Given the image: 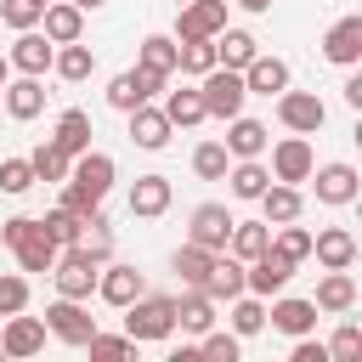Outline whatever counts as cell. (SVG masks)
<instances>
[{
    "label": "cell",
    "mask_w": 362,
    "mask_h": 362,
    "mask_svg": "<svg viewBox=\"0 0 362 362\" xmlns=\"http://www.w3.org/2000/svg\"><path fill=\"white\" fill-rule=\"evenodd\" d=\"M0 351L17 356V362H23V356H40V351H45V322L11 311V317H6V334H0Z\"/></svg>",
    "instance_id": "obj_12"
},
{
    "label": "cell",
    "mask_w": 362,
    "mask_h": 362,
    "mask_svg": "<svg viewBox=\"0 0 362 362\" xmlns=\"http://www.w3.org/2000/svg\"><path fill=\"white\" fill-rule=\"evenodd\" d=\"M221 249H198V243H181L175 249V272H181V283L187 288H204V277H209V260H215Z\"/></svg>",
    "instance_id": "obj_37"
},
{
    "label": "cell",
    "mask_w": 362,
    "mask_h": 362,
    "mask_svg": "<svg viewBox=\"0 0 362 362\" xmlns=\"http://www.w3.org/2000/svg\"><path fill=\"white\" fill-rule=\"evenodd\" d=\"M0 96H6V85H0Z\"/></svg>",
    "instance_id": "obj_57"
},
{
    "label": "cell",
    "mask_w": 362,
    "mask_h": 362,
    "mask_svg": "<svg viewBox=\"0 0 362 362\" xmlns=\"http://www.w3.org/2000/svg\"><path fill=\"white\" fill-rule=\"evenodd\" d=\"M272 243H277V249H283L288 260H305V255H311V232H305V226H294V221H283Z\"/></svg>",
    "instance_id": "obj_44"
},
{
    "label": "cell",
    "mask_w": 362,
    "mask_h": 362,
    "mask_svg": "<svg viewBox=\"0 0 362 362\" xmlns=\"http://www.w3.org/2000/svg\"><path fill=\"white\" fill-rule=\"evenodd\" d=\"M164 209H170V175H136V187H130V215L153 221V215H164Z\"/></svg>",
    "instance_id": "obj_22"
},
{
    "label": "cell",
    "mask_w": 362,
    "mask_h": 362,
    "mask_svg": "<svg viewBox=\"0 0 362 362\" xmlns=\"http://www.w3.org/2000/svg\"><path fill=\"white\" fill-rule=\"evenodd\" d=\"M322 57H328V62H339V68L362 62V17H339V23L322 34Z\"/></svg>",
    "instance_id": "obj_13"
},
{
    "label": "cell",
    "mask_w": 362,
    "mask_h": 362,
    "mask_svg": "<svg viewBox=\"0 0 362 362\" xmlns=\"http://www.w3.org/2000/svg\"><path fill=\"white\" fill-rule=\"evenodd\" d=\"M175 322H181L187 334H204V328H215V300H209L204 288H187V294L175 300Z\"/></svg>",
    "instance_id": "obj_30"
},
{
    "label": "cell",
    "mask_w": 362,
    "mask_h": 362,
    "mask_svg": "<svg viewBox=\"0 0 362 362\" xmlns=\"http://www.w3.org/2000/svg\"><path fill=\"white\" fill-rule=\"evenodd\" d=\"M175 11V40H215L226 28V0H187Z\"/></svg>",
    "instance_id": "obj_9"
},
{
    "label": "cell",
    "mask_w": 362,
    "mask_h": 362,
    "mask_svg": "<svg viewBox=\"0 0 362 362\" xmlns=\"http://www.w3.org/2000/svg\"><path fill=\"white\" fill-rule=\"evenodd\" d=\"M51 68H57L68 85H79V79H90V68H96V51H90V45H79V40H68V45H57Z\"/></svg>",
    "instance_id": "obj_31"
},
{
    "label": "cell",
    "mask_w": 362,
    "mask_h": 362,
    "mask_svg": "<svg viewBox=\"0 0 362 362\" xmlns=\"http://www.w3.org/2000/svg\"><path fill=\"white\" fill-rule=\"evenodd\" d=\"M255 51H260V45H255L249 28H221V34H215V62H221V68H238V74H243V68L255 62Z\"/></svg>",
    "instance_id": "obj_26"
},
{
    "label": "cell",
    "mask_w": 362,
    "mask_h": 362,
    "mask_svg": "<svg viewBox=\"0 0 362 362\" xmlns=\"http://www.w3.org/2000/svg\"><path fill=\"white\" fill-rule=\"evenodd\" d=\"M226 6H243V11H272V0H226Z\"/></svg>",
    "instance_id": "obj_53"
},
{
    "label": "cell",
    "mask_w": 362,
    "mask_h": 362,
    "mask_svg": "<svg viewBox=\"0 0 362 362\" xmlns=\"http://www.w3.org/2000/svg\"><path fill=\"white\" fill-rule=\"evenodd\" d=\"M272 328L277 334H288V339H300V334H311L317 328V305L311 300H272Z\"/></svg>",
    "instance_id": "obj_25"
},
{
    "label": "cell",
    "mask_w": 362,
    "mask_h": 362,
    "mask_svg": "<svg viewBox=\"0 0 362 362\" xmlns=\"http://www.w3.org/2000/svg\"><path fill=\"white\" fill-rule=\"evenodd\" d=\"M96 294H102L107 305H119V311H124L136 294H147V283H141V272H136V266H102V272H96Z\"/></svg>",
    "instance_id": "obj_15"
},
{
    "label": "cell",
    "mask_w": 362,
    "mask_h": 362,
    "mask_svg": "<svg viewBox=\"0 0 362 362\" xmlns=\"http://www.w3.org/2000/svg\"><path fill=\"white\" fill-rule=\"evenodd\" d=\"M198 356H215V362H238V334H209V328H204V345H198Z\"/></svg>",
    "instance_id": "obj_48"
},
{
    "label": "cell",
    "mask_w": 362,
    "mask_h": 362,
    "mask_svg": "<svg viewBox=\"0 0 362 362\" xmlns=\"http://www.w3.org/2000/svg\"><path fill=\"white\" fill-rule=\"evenodd\" d=\"M226 124H232V130H226V153H232V158H260V153H266V141H272V136H266V124H260V119L232 113Z\"/></svg>",
    "instance_id": "obj_21"
},
{
    "label": "cell",
    "mask_w": 362,
    "mask_h": 362,
    "mask_svg": "<svg viewBox=\"0 0 362 362\" xmlns=\"http://www.w3.org/2000/svg\"><path fill=\"white\" fill-rule=\"evenodd\" d=\"M164 119L181 130V124H198V119H209V113H204V96H198V90H170V102H164Z\"/></svg>",
    "instance_id": "obj_41"
},
{
    "label": "cell",
    "mask_w": 362,
    "mask_h": 362,
    "mask_svg": "<svg viewBox=\"0 0 362 362\" xmlns=\"http://www.w3.org/2000/svg\"><path fill=\"white\" fill-rule=\"evenodd\" d=\"M40 0H0V23L6 28H40Z\"/></svg>",
    "instance_id": "obj_43"
},
{
    "label": "cell",
    "mask_w": 362,
    "mask_h": 362,
    "mask_svg": "<svg viewBox=\"0 0 362 362\" xmlns=\"http://www.w3.org/2000/svg\"><path fill=\"white\" fill-rule=\"evenodd\" d=\"M226 238H232L226 204H198V209H192V226H187V243H198V249H226Z\"/></svg>",
    "instance_id": "obj_11"
},
{
    "label": "cell",
    "mask_w": 362,
    "mask_h": 362,
    "mask_svg": "<svg viewBox=\"0 0 362 362\" xmlns=\"http://www.w3.org/2000/svg\"><path fill=\"white\" fill-rule=\"evenodd\" d=\"M255 204L266 209V221H272V226H283V221H300V187H288V181H272V187H266Z\"/></svg>",
    "instance_id": "obj_29"
},
{
    "label": "cell",
    "mask_w": 362,
    "mask_h": 362,
    "mask_svg": "<svg viewBox=\"0 0 362 362\" xmlns=\"http://www.w3.org/2000/svg\"><path fill=\"white\" fill-rule=\"evenodd\" d=\"M356 351H362V328H356V322H345V328L334 334V345H328V356H339V362H351Z\"/></svg>",
    "instance_id": "obj_49"
},
{
    "label": "cell",
    "mask_w": 362,
    "mask_h": 362,
    "mask_svg": "<svg viewBox=\"0 0 362 362\" xmlns=\"http://www.w3.org/2000/svg\"><path fill=\"white\" fill-rule=\"evenodd\" d=\"M317 198L322 204H351L356 198V170L351 164H322L317 170Z\"/></svg>",
    "instance_id": "obj_28"
},
{
    "label": "cell",
    "mask_w": 362,
    "mask_h": 362,
    "mask_svg": "<svg viewBox=\"0 0 362 362\" xmlns=\"http://www.w3.org/2000/svg\"><path fill=\"white\" fill-rule=\"evenodd\" d=\"M345 102H351V107H362V74H351V79H345Z\"/></svg>",
    "instance_id": "obj_52"
},
{
    "label": "cell",
    "mask_w": 362,
    "mask_h": 362,
    "mask_svg": "<svg viewBox=\"0 0 362 362\" xmlns=\"http://www.w3.org/2000/svg\"><path fill=\"white\" fill-rule=\"evenodd\" d=\"M40 226H45V238H51L57 249H74V243H85V215H74L68 204H57V209H51Z\"/></svg>",
    "instance_id": "obj_32"
},
{
    "label": "cell",
    "mask_w": 362,
    "mask_h": 362,
    "mask_svg": "<svg viewBox=\"0 0 362 362\" xmlns=\"http://www.w3.org/2000/svg\"><path fill=\"white\" fill-rule=\"evenodd\" d=\"M266 243H272V221H232V238H226V249H232L238 260H255Z\"/></svg>",
    "instance_id": "obj_33"
},
{
    "label": "cell",
    "mask_w": 362,
    "mask_h": 362,
    "mask_svg": "<svg viewBox=\"0 0 362 362\" xmlns=\"http://www.w3.org/2000/svg\"><path fill=\"white\" fill-rule=\"evenodd\" d=\"M277 119H283L294 136H317L322 119H328V107H322V96H311V90H277Z\"/></svg>",
    "instance_id": "obj_7"
},
{
    "label": "cell",
    "mask_w": 362,
    "mask_h": 362,
    "mask_svg": "<svg viewBox=\"0 0 362 362\" xmlns=\"http://www.w3.org/2000/svg\"><path fill=\"white\" fill-rule=\"evenodd\" d=\"M175 6H187V0H175Z\"/></svg>",
    "instance_id": "obj_56"
},
{
    "label": "cell",
    "mask_w": 362,
    "mask_h": 362,
    "mask_svg": "<svg viewBox=\"0 0 362 362\" xmlns=\"http://www.w3.org/2000/svg\"><path fill=\"white\" fill-rule=\"evenodd\" d=\"M204 294H209V300H232V294H243V260L221 249V255L209 260V277H204Z\"/></svg>",
    "instance_id": "obj_24"
},
{
    "label": "cell",
    "mask_w": 362,
    "mask_h": 362,
    "mask_svg": "<svg viewBox=\"0 0 362 362\" xmlns=\"http://www.w3.org/2000/svg\"><path fill=\"white\" fill-rule=\"evenodd\" d=\"M6 74H11V62H6V57H0V85H6Z\"/></svg>",
    "instance_id": "obj_55"
},
{
    "label": "cell",
    "mask_w": 362,
    "mask_h": 362,
    "mask_svg": "<svg viewBox=\"0 0 362 362\" xmlns=\"http://www.w3.org/2000/svg\"><path fill=\"white\" fill-rule=\"evenodd\" d=\"M311 170H317V158H311V141L305 136H283L277 147H272V181H311Z\"/></svg>",
    "instance_id": "obj_10"
},
{
    "label": "cell",
    "mask_w": 362,
    "mask_h": 362,
    "mask_svg": "<svg viewBox=\"0 0 362 362\" xmlns=\"http://www.w3.org/2000/svg\"><path fill=\"white\" fill-rule=\"evenodd\" d=\"M124 334L141 345V339H170L175 334V300L170 294H136L124 305Z\"/></svg>",
    "instance_id": "obj_2"
},
{
    "label": "cell",
    "mask_w": 362,
    "mask_h": 362,
    "mask_svg": "<svg viewBox=\"0 0 362 362\" xmlns=\"http://www.w3.org/2000/svg\"><path fill=\"white\" fill-rule=\"evenodd\" d=\"M226 158H232L226 141H204V147L192 153V170H198L204 181H221V175H226Z\"/></svg>",
    "instance_id": "obj_42"
},
{
    "label": "cell",
    "mask_w": 362,
    "mask_h": 362,
    "mask_svg": "<svg viewBox=\"0 0 362 362\" xmlns=\"http://www.w3.org/2000/svg\"><path fill=\"white\" fill-rule=\"evenodd\" d=\"M136 68H153V74H164V79H170V74H175V40H170V34H147V40H141V62H136Z\"/></svg>",
    "instance_id": "obj_38"
},
{
    "label": "cell",
    "mask_w": 362,
    "mask_h": 362,
    "mask_svg": "<svg viewBox=\"0 0 362 362\" xmlns=\"http://www.w3.org/2000/svg\"><path fill=\"white\" fill-rule=\"evenodd\" d=\"M170 130H175V124L164 119V107H147V102L130 107V141H136V147L158 153V147H170Z\"/></svg>",
    "instance_id": "obj_19"
},
{
    "label": "cell",
    "mask_w": 362,
    "mask_h": 362,
    "mask_svg": "<svg viewBox=\"0 0 362 362\" xmlns=\"http://www.w3.org/2000/svg\"><path fill=\"white\" fill-rule=\"evenodd\" d=\"M294 362H328V345H317V339H294Z\"/></svg>",
    "instance_id": "obj_50"
},
{
    "label": "cell",
    "mask_w": 362,
    "mask_h": 362,
    "mask_svg": "<svg viewBox=\"0 0 362 362\" xmlns=\"http://www.w3.org/2000/svg\"><path fill=\"white\" fill-rule=\"evenodd\" d=\"M28 226H34V221H28V215H11V221H0V243H6V249H11V243H17V238H23V232H28Z\"/></svg>",
    "instance_id": "obj_51"
},
{
    "label": "cell",
    "mask_w": 362,
    "mask_h": 362,
    "mask_svg": "<svg viewBox=\"0 0 362 362\" xmlns=\"http://www.w3.org/2000/svg\"><path fill=\"white\" fill-rule=\"evenodd\" d=\"M266 187H272V170L260 158H238L232 164V198H260Z\"/></svg>",
    "instance_id": "obj_36"
},
{
    "label": "cell",
    "mask_w": 362,
    "mask_h": 362,
    "mask_svg": "<svg viewBox=\"0 0 362 362\" xmlns=\"http://www.w3.org/2000/svg\"><path fill=\"white\" fill-rule=\"evenodd\" d=\"M311 255H317L328 272H351V260H356V238H351L345 226H328V232L311 238Z\"/></svg>",
    "instance_id": "obj_20"
},
{
    "label": "cell",
    "mask_w": 362,
    "mask_h": 362,
    "mask_svg": "<svg viewBox=\"0 0 362 362\" xmlns=\"http://www.w3.org/2000/svg\"><path fill=\"white\" fill-rule=\"evenodd\" d=\"M311 305H317V311H334V317L351 311V305H356V277H351V272H328V277L317 283V300H311Z\"/></svg>",
    "instance_id": "obj_27"
},
{
    "label": "cell",
    "mask_w": 362,
    "mask_h": 362,
    "mask_svg": "<svg viewBox=\"0 0 362 362\" xmlns=\"http://www.w3.org/2000/svg\"><path fill=\"white\" fill-rule=\"evenodd\" d=\"M28 305V283L17 277V272H0V317H11V311H23Z\"/></svg>",
    "instance_id": "obj_47"
},
{
    "label": "cell",
    "mask_w": 362,
    "mask_h": 362,
    "mask_svg": "<svg viewBox=\"0 0 362 362\" xmlns=\"http://www.w3.org/2000/svg\"><path fill=\"white\" fill-rule=\"evenodd\" d=\"M175 68L181 74H209L215 68V40H181L175 45Z\"/></svg>",
    "instance_id": "obj_40"
},
{
    "label": "cell",
    "mask_w": 362,
    "mask_h": 362,
    "mask_svg": "<svg viewBox=\"0 0 362 362\" xmlns=\"http://www.w3.org/2000/svg\"><path fill=\"white\" fill-rule=\"evenodd\" d=\"M11 249H17V266H23V272H51V266H57V243L45 238V226H40V221H34Z\"/></svg>",
    "instance_id": "obj_23"
},
{
    "label": "cell",
    "mask_w": 362,
    "mask_h": 362,
    "mask_svg": "<svg viewBox=\"0 0 362 362\" xmlns=\"http://www.w3.org/2000/svg\"><path fill=\"white\" fill-rule=\"evenodd\" d=\"M51 141H57V147H62L68 158H74V153H85V147H90V113L68 107V113L57 119V136H51Z\"/></svg>",
    "instance_id": "obj_34"
},
{
    "label": "cell",
    "mask_w": 362,
    "mask_h": 362,
    "mask_svg": "<svg viewBox=\"0 0 362 362\" xmlns=\"http://www.w3.org/2000/svg\"><path fill=\"white\" fill-rule=\"evenodd\" d=\"M198 79H204L198 96H204V113H209V119H232V113H243V96H249V90H243V74H238V68H221V62H215V68L198 74Z\"/></svg>",
    "instance_id": "obj_4"
},
{
    "label": "cell",
    "mask_w": 362,
    "mask_h": 362,
    "mask_svg": "<svg viewBox=\"0 0 362 362\" xmlns=\"http://www.w3.org/2000/svg\"><path fill=\"white\" fill-rule=\"evenodd\" d=\"M294 266H300V260H288L277 243H266V249L243 266V288H249V294H260V300H272V294H283V288H288Z\"/></svg>",
    "instance_id": "obj_5"
},
{
    "label": "cell",
    "mask_w": 362,
    "mask_h": 362,
    "mask_svg": "<svg viewBox=\"0 0 362 362\" xmlns=\"http://www.w3.org/2000/svg\"><path fill=\"white\" fill-rule=\"evenodd\" d=\"M28 164H34V181H57V187H62V181H68V164H74V158H68V153H62V147H57V141L45 136V141L34 147V158H28Z\"/></svg>",
    "instance_id": "obj_35"
},
{
    "label": "cell",
    "mask_w": 362,
    "mask_h": 362,
    "mask_svg": "<svg viewBox=\"0 0 362 362\" xmlns=\"http://www.w3.org/2000/svg\"><path fill=\"white\" fill-rule=\"evenodd\" d=\"M85 345H90V356H107V362H119V356H136V339H130V334H90Z\"/></svg>",
    "instance_id": "obj_45"
},
{
    "label": "cell",
    "mask_w": 362,
    "mask_h": 362,
    "mask_svg": "<svg viewBox=\"0 0 362 362\" xmlns=\"http://www.w3.org/2000/svg\"><path fill=\"white\" fill-rule=\"evenodd\" d=\"M0 107H6L11 119H40V107H45V85H40V74L6 79V96H0Z\"/></svg>",
    "instance_id": "obj_18"
},
{
    "label": "cell",
    "mask_w": 362,
    "mask_h": 362,
    "mask_svg": "<svg viewBox=\"0 0 362 362\" xmlns=\"http://www.w3.org/2000/svg\"><path fill=\"white\" fill-rule=\"evenodd\" d=\"M243 90H249V96H277V90H288V62L255 51V62L243 68Z\"/></svg>",
    "instance_id": "obj_17"
},
{
    "label": "cell",
    "mask_w": 362,
    "mask_h": 362,
    "mask_svg": "<svg viewBox=\"0 0 362 362\" xmlns=\"http://www.w3.org/2000/svg\"><path fill=\"white\" fill-rule=\"evenodd\" d=\"M34 187V164L28 158H6L0 164V192H28Z\"/></svg>",
    "instance_id": "obj_46"
},
{
    "label": "cell",
    "mask_w": 362,
    "mask_h": 362,
    "mask_svg": "<svg viewBox=\"0 0 362 362\" xmlns=\"http://www.w3.org/2000/svg\"><path fill=\"white\" fill-rule=\"evenodd\" d=\"M107 187H113V158L107 153H74V164H68V181H62V204L74 209V215H90L102 198H107Z\"/></svg>",
    "instance_id": "obj_1"
},
{
    "label": "cell",
    "mask_w": 362,
    "mask_h": 362,
    "mask_svg": "<svg viewBox=\"0 0 362 362\" xmlns=\"http://www.w3.org/2000/svg\"><path fill=\"white\" fill-rule=\"evenodd\" d=\"M158 90H164V74H153V68H130V74H113V79H107V102H113L119 113L153 102Z\"/></svg>",
    "instance_id": "obj_6"
},
{
    "label": "cell",
    "mask_w": 362,
    "mask_h": 362,
    "mask_svg": "<svg viewBox=\"0 0 362 362\" xmlns=\"http://www.w3.org/2000/svg\"><path fill=\"white\" fill-rule=\"evenodd\" d=\"M0 356H6V351H0Z\"/></svg>",
    "instance_id": "obj_59"
},
{
    "label": "cell",
    "mask_w": 362,
    "mask_h": 362,
    "mask_svg": "<svg viewBox=\"0 0 362 362\" xmlns=\"http://www.w3.org/2000/svg\"><path fill=\"white\" fill-rule=\"evenodd\" d=\"M45 328L62 339V345H85L90 334H96V317L79 305V300H68V294H57V305H45Z\"/></svg>",
    "instance_id": "obj_8"
},
{
    "label": "cell",
    "mask_w": 362,
    "mask_h": 362,
    "mask_svg": "<svg viewBox=\"0 0 362 362\" xmlns=\"http://www.w3.org/2000/svg\"><path fill=\"white\" fill-rule=\"evenodd\" d=\"M74 6H79V11H96V6H107V0H74Z\"/></svg>",
    "instance_id": "obj_54"
},
{
    "label": "cell",
    "mask_w": 362,
    "mask_h": 362,
    "mask_svg": "<svg viewBox=\"0 0 362 362\" xmlns=\"http://www.w3.org/2000/svg\"><path fill=\"white\" fill-rule=\"evenodd\" d=\"M51 57H57V45L45 40V34H34V28H17V40H11V68L17 74H45L51 68Z\"/></svg>",
    "instance_id": "obj_14"
},
{
    "label": "cell",
    "mask_w": 362,
    "mask_h": 362,
    "mask_svg": "<svg viewBox=\"0 0 362 362\" xmlns=\"http://www.w3.org/2000/svg\"><path fill=\"white\" fill-rule=\"evenodd\" d=\"M40 6H51V0H40Z\"/></svg>",
    "instance_id": "obj_58"
},
{
    "label": "cell",
    "mask_w": 362,
    "mask_h": 362,
    "mask_svg": "<svg viewBox=\"0 0 362 362\" xmlns=\"http://www.w3.org/2000/svg\"><path fill=\"white\" fill-rule=\"evenodd\" d=\"M96 272H102V260H96L85 243H74V249H57V266H51V277H57V294H68V300H90V294H96Z\"/></svg>",
    "instance_id": "obj_3"
},
{
    "label": "cell",
    "mask_w": 362,
    "mask_h": 362,
    "mask_svg": "<svg viewBox=\"0 0 362 362\" xmlns=\"http://www.w3.org/2000/svg\"><path fill=\"white\" fill-rule=\"evenodd\" d=\"M40 28H45V40H51V45H68V40H79V34H85V11H79L74 0H51V6L40 11Z\"/></svg>",
    "instance_id": "obj_16"
},
{
    "label": "cell",
    "mask_w": 362,
    "mask_h": 362,
    "mask_svg": "<svg viewBox=\"0 0 362 362\" xmlns=\"http://www.w3.org/2000/svg\"><path fill=\"white\" fill-rule=\"evenodd\" d=\"M266 328V305H260V294H232V334H260Z\"/></svg>",
    "instance_id": "obj_39"
}]
</instances>
